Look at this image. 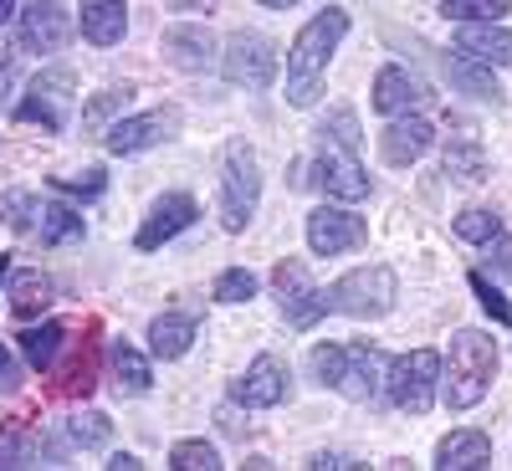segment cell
Wrapping results in <instances>:
<instances>
[{
  "label": "cell",
  "instance_id": "1",
  "mask_svg": "<svg viewBox=\"0 0 512 471\" xmlns=\"http://www.w3.org/2000/svg\"><path fill=\"white\" fill-rule=\"evenodd\" d=\"M349 36V11H318L303 31L292 36L287 47V103L292 108H313L318 93H323V77H328V62L338 52V41Z\"/></svg>",
  "mask_w": 512,
  "mask_h": 471
},
{
  "label": "cell",
  "instance_id": "2",
  "mask_svg": "<svg viewBox=\"0 0 512 471\" xmlns=\"http://www.w3.org/2000/svg\"><path fill=\"white\" fill-rule=\"evenodd\" d=\"M492 379H497V344L482 333V328H461L451 338V359L441 369V395L451 410H472L487 400L492 390Z\"/></svg>",
  "mask_w": 512,
  "mask_h": 471
},
{
  "label": "cell",
  "instance_id": "3",
  "mask_svg": "<svg viewBox=\"0 0 512 471\" xmlns=\"http://www.w3.org/2000/svg\"><path fill=\"white\" fill-rule=\"evenodd\" d=\"M262 205V164H256L251 144H226L221 159V226L226 231H246V221Z\"/></svg>",
  "mask_w": 512,
  "mask_h": 471
},
{
  "label": "cell",
  "instance_id": "4",
  "mask_svg": "<svg viewBox=\"0 0 512 471\" xmlns=\"http://www.w3.org/2000/svg\"><path fill=\"white\" fill-rule=\"evenodd\" d=\"M328 308L333 313H349V318H384L395 308V297H400V282L390 267H354L344 272L328 292Z\"/></svg>",
  "mask_w": 512,
  "mask_h": 471
},
{
  "label": "cell",
  "instance_id": "5",
  "mask_svg": "<svg viewBox=\"0 0 512 471\" xmlns=\"http://www.w3.org/2000/svg\"><path fill=\"white\" fill-rule=\"evenodd\" d=\"M384 384H390V400L405 410V415H425L436 405L441 395V354L436 349H410L390 364V374H384Z\"/></svg>",
  "mask_w": 512,
  "mask_h": 471
},
{
  "label": "cell",
  "instance_id": "6",
  "mask_svg": "<svg viewBox=\"0 0 512 471\" xmlns=\"http://www.w3.org/2000/svg\"><path fill=\"white\" fill-rule=\"evenodd\" d=\"M277 62L282 57L262 31H236L226 41V52H221V72H226V82H236V88H272Z\"/></svg>",
  "mask_w": 512,
  "mask_h": 471
},
{
  "label": "cell",
  "instance_id": "7",
  "mask_svg": "<svg viewBox=\"0 0 512 471\" xmlns=\"http://www.w3.org/2000/svg\"><path fill=\"white\" fill-rule=\"evenodd\" d=\"M72 88H77V77L67 67L36 72L26 98H21V108H16V118L21 123H41L47 134H62V128H67V108H72Z\"/></svg>",
  "mask_w": 512,
  "mask_h": 471
},
{
  "label": "cell",
  "instance_id": "8",
  "mask_svg": "<svg viewBox=\"0 0 512 471\" xmlns=\"http://www.w3.org/2000/svg\"><path fill=\"white\" fill-rule=\"evenodd\" d=\"M175 128H180V113L175 108H159V113H139V118H118L103 128V144L108 154H144L164 139H175Z\"/></svg>",
  "mask_w": 512,
  "mask_h": 471
},
{
  "label": "cell",
  "instance_id": "9",
  "mask_svg": "<svg viewBox=\"0 0 512 471\" xmlns=\"http://www.w3.org/2000/svg\"><path fill=\"white\" fill-rule=\"evenodd\" d=\"M272 287H277V297H282V313H287L292 328H313V323L328 313V297L308 282V267H303V262H277Z\"/></svg>",
  "mask_w": 512,
  "mask_h": 471
},
{
  "label": "cell",
  "instance_id": "10",
  "mask_svg": "<svg viewBox=\"0 0 512 471\" xmlns=\"http://www.w3.org/2000/svg\"><path fill=\"white\" fill-rule=\"evenodd\" d=\"M369 241V226L364 216H354V210L344 205H318L313 216H308V246L318 256H338V251H354Z\"/></svg>",
  "mask_w": 512,
  "mask_h": 471
},
{
  "label": "cell",
  "instance_id": "11",
  "mask_svg": "<svg viewBox=\"0 0 512 471\" xmlns=\"http://www.w3.org/2000/svg\"><path fill=\"white\" fill-rule=\"evenodd\" d=\"M231 400L246 405V410H272L287 400V364L272 359V354H256L246 364V374L231 384Z\"/></svg>",
  "mask_w": 512,
  "mask_h": 471
},
{
  "label": "cell",
  "instance_id": "12",
  "mask_svg": "<svg viewBox=\"0 0 512 471\" xmlns=\"http://www.w3.org/2000/svg\"><path fill=\"white\" fill-rule=\"evenodd\" d=\"M72 36V16H67V0H26L21 11V41L31 52H62Z\"/></svg>",
  "mask_w": 512,
  "mask_h": 471
},
{
  "label": "cell",
  "instance_id": "13",
  "mask_svg": "<svg viewBox=\"0 0 512 471\" xmlns=\"http://www.w3.org/2000/svg\"><path fill=\"white\" fill-rule=\"evenodd\" d=\"M313 180L328 200H364L369 195V175H364V164L354 159V149H323L318 164H313Z\"/></svg>",
  "mask_w": 512,
  "mask_h": 471
},
{
  "label": "cell",
  "instance_id": "14",
  "mask_svg": "<svg viewBox=\"0 0 512 471\" xmlns=\"http://www.w3.org/2000/svg\"><path fill=\"white\" fill-rule=\"evenodd\" d=\"M456 52L482 62V67H512V31L497 21H461Z\"/></svg>",
  "mask_w": 512,
  "mask_h": 471
},
{
  "label": "cell",
  "instance_id": "15",
  "mask_svg": "<svg viewBox=\"0 0 512 471\" xmlns=\"http://www.w3.org/2000/svg\"><path fill=\"white\" fill-rule=\"evenodd\" d=\"M185 226H195V200H190V195H164V200L149 205V216H144L134 246H139V251H154V246H164L169 236H180Z\"/></svg>",
  "mask_w": 512,
  "mask_h": 471
},
{
  "label": "cell",
  "instance_id": "16",
  "mask_svg": "<svg viewBox=\"0 0 512 471\" xmlns=\"http://www.w3.org/2000/svg\"><path fill=\"white\" fill-rule=\"evenodd\" d=\"M431 144H436V128L425 123V118H410V113H400V118L379 134V154H384V164H415Z\"/></svg>",
  "mask_w": 512,
  "mask_h": 471
},
{
  "label": "cell",
  "instance_id": "17",
  "mask_svg": "<svg viewBox=\"0 0 512 471\" xmlns=\"http://www.w3.org/2000/svg\"><path fill=\"white\" fill-rule=\"evenodd\" d=\"M425 98V82L410 72V67H384L379 77H374V108L379 113H390V118H400V113H415Z\"/></svg>",
  "mask_w": 512,
  "mask_h": 471
},
{
  "label": "cell",
  "instance_id": "18",
  "mask_svg": "<svg viewBox=\"0 0 512 471\" xmlns=\"http://www.w3.org/2000/svg\"><path fill=\"white\" fill-rule=\"evenodd\" d=\"M164 52L185 72H205L210 62H216V41H210L205 26H169L164 31Z\"/></svg>",
  "mask_w": 512,
  "mask_h": 471
},
{
  "label": "cell",
  "instance_id": "19",
  "mask_svg": "<svg viewBox=\"0 0 512 471\" xmlns=\"http://www.w3.org/2000/svg\"><path fill=\"white\" fill-rule=\"evenodd\" d=\"M128 31V0H82V36L93 47H118Z\"/></svg>",
  "mask_w": 512,
  "mask_h": 471
},
{
  "label": "cell",
  "instance_id": "20",
  "mask_svg": "<svg viewBox=\"0 0 512 471\" xmlns=\"http://www.w3.org/2000/svg\"><path fill=\"white\" fill-rule=\"evenodd\" d=\"M436 466L441 471H472V466H492V441L482 431H451L436 446Z\"/></svg>",
  "mask_w": 512,
  "mask_h": 471
},
{
  "label": "cell",
  "instance_id": "21",
  "mask_svg": "<svg viewBox=\"0 0 512 471\" xmlns=\"http://www.w3.org/2000/svg\"><path fill=\"white\" fill-rule=\"evenodd\" d=\"M379 379H384V369H379V354L369 349V344H354L349 349V364H344V384H338V395H349V400H374L379 395Z\"/></svg>",
  "mask_w": 512,
  "mask_h": 471
},
{
  "label": "cell",
  "instance_id": "22",
  "mask_svg": "<svg viewBox=\"0 0 512 471\" xmlns=\"http://www.w3.org/2000/svg\"><path fill=\"white\" fill-rule=\"evenodd\" d=\"M190 344H195V318L164 313V318L149 323V349H154V359H185Z\"/></svg>",
  "mask_w": 512,
  "mask_h": 471
},
{
  "label": "cell",
  "instance_id": "23",
  "mask_svg": "<svg viewBox=\"0 0 512 471\" xmlns=\"http://www.w3.org/2000/svg\"><path fill=\"white\" fill-rule=\"evenodd\" d=\"M108 369H113V390L118 395H144L149 384H154V369H149V359L139 354V349H128L123 338L108 349Z\"/></svg>",
  "mask_w": 512,
  "mask_h": 471
},
{
  "label": "cell",
  "instance_id": "24",
  "mask_svg": "<svg viewBox=\"0 0 512 471\" xmlns=\"http://www.w3.org/2000/svg\"><path fill=\"white\" fill-rule=\"evenodd\" d=\"M62 349H67V328L52 323V318L21 333V354H26L31 369H57V354H62Z\"/></svg>",
  "mask_w": 512,
  "mask_h": 471
},
{
  "label": "cell",
  "instance_id": "25",
  "mask_svg": "<svg viewBox=\"0 0 512 471\" xmlns=\"http://www.w3.org/2000/svg\"><path fill=\"white\" fill-rule=\"evenodd\" d=\"M41 246H67V241H82V216L72 205H36V226Z\"/></svg>",
  "mask_w": 512,
  "mask_h": 471
},
{
  "label": "cell",
  "instance_id": "26",
  "mask_svg": "<svg viewBox=\"0 0 512 471\" xmlns=\"http://www.w3.org/2000/svg\"><path fill=\"white\" fill-rule=\"evenodd\" d=\"M11 308H16V318L47 313V308H52V277H41V272H16V277H11Z\"/></svg>",
  "mask_w": 512,
  "mask_h": 471
},
{
  "label": "cell",
  "instance_id": "27",
  "mask_svg": "<svg viewBox=\"0 0 512 471\" xmlns=\"http://www.w3.org/2000/svg\"><path fill=\"white\" fill-rule=\"evenodd\" d=\"M21 466H41V436L31 425L0 431V471H21Z\"/></svg>",
  "mask_w": 512,
  "mask_h": 471
},
{
  "label": "cell",
  "instance_id": "28",
  "mask_svg": "<svg viewBox=\"0 0 512 471\" xmlns=\"http://www.w3.org/2000/svg\"><path fill=\"white\" fill-rule=\"evenodd\" d=\"M93 384H98V344H93V338H82V354L72 359V369H62L57 395H88Z\"/></svg>",
  "mask_w": 512,
  "mask_h": 471
},
{
  "label": "cell",
  "instance_id": "29",
  "mask_svg": "<svg viewBox=\"0 0 512 471\" xmlns=\"http://www.w3.org/2000/svg\"><path fill=\"white\" fill-rule=\"evenodd\" d=\"M512 11V0H441L446 21H502Z\"/></svg>",
  "mask_w": 512,
  "mask_h": 471
},
{
  "label": "cell",
  "instance_id": "30",
  "mask_svg": "<svg viewBox=\"0 0 512 471\" xmlns=\"http://www.w3.org/2000/svg\"><path fill=\"white\" fill-rule=\"evenodd\" d=\"M169 466H175V471H221V456H216L210 441H175Z\"/></svg>",
  "mask_w": 512,
  "mask_h": 471
},
{
  "label": "cell",
  "instance_id": "31",
  "mask_svg": "<svg viewBox=\"0 0 512 471\" xmlns=\"http://www.w3.org/2000/svg\"><path fill=\"white\" fill-rule=\"evenodd\" d=\"M482 169H487V159H482V149H477L472 139H456V144L446 149V175H456V180H482Z\"/></svg>",
  "mask_w": 512,
  "mask_h": 471
},
{
  "label": "cell",
  "instance_id": "32",
  "mask_svg": "<svg viewBox=\"0 0 512 471\" xmlns=\"http://www.w3.org/2000/svg\"><path fill=\"white\" fill-rule=\"evenodd\" d=\"M344 364H349V349H344V344H318V349H313V379L328 384V390H338V384H344Z\"/></svg>",
  "mask_w": 512,
  "mask_h": 471
},
{
  "label": "cell",
  "instance_id": "33",
  "mask_svg": "<svg viewBox=\"0 0 512 471\" xmlns=\"http://www.w3.org/2000/svg\"><path fill=\"white\" fill-rule=\"evenodd\" d=\"M67 436H72V446H103V441L113 436V425H108V415H98V410H82V415L67 420Z\"/></svg>",
  "mask_w": 512,
  "mask_h": 471
},
{
  "label": "cell",
  "instance_id": "34",
  "mask_svg": "<svg viewBox=\"0 0 512 471\" xmlns=\"http://www.w3.org/2000/svg\"><path fill=\"white\" fill-rule=\"evenodd\" d=\"M446 77H451V82H461V88L472 93V98H492V103L502 98V88H497V82H492L487 72L466 67V62H456V57H446Z\"/></svg>",
  "mask_w": 512,
  "mask_h": 471
},
{
  "label": "cell",
  "instance_id": "35",
  "mask_svg": "<svg viewBox=\"0 0 512 471\" xmlns=\"http://www.w3.org/2000/svg\"><path fill=\"white\" fill-rule=\"evenodd\" d=\"M0 221H6L11 231H31L36 226V195L6 190V195H0Z\"/></svg>",
  "mask_w": 512,
  "mask_h": 471
},
{
  "label": "cell",
  "instance_id": "36",
  "mask_svg": "<svg viewBox=\"0 0 512 471\" xmlns=\"http://www.w3.org/2000/svg\"><path fill=\"white\" fill-rule=\"evenodd\" d=\"M128 98H134L128 88H103L88 108H82V123H88V128H108V118H113L118 108H128Z\"/></svg>",
  "mask_w": 512,
  "mask_h": 471
},
{
  "label": "cell",
  "instance_id": "37",
  "mask_svg": "<svg viewBox=\"0 0 512 471\" xmlns=\"http://www.w3.org/2000/svg\"><path fill=\"white\" fill-rule=\"evenodd\" d=\"M497 231H502L497 210H466V216H456V236L461 241H492Z\"/></svg>",
  "mask_w": 512,
  "mask_h": 471
},
{
  "label": "cell",
  "instance_id": "38",
  "mask_svg": "<svg viewBox=\"0 0 512 471\" xmlns=\"http://www.w3.org/2000/svg\"><path fill=\"white\" fill-rule=\"evenodd\" d=\"M256 297V277L246 267H231L216 277V303H251Z\"/></svg>",
  "mask_w": 512,
  "mask_h": 471
},
{
  "label": "cell",
  "instance_id": "39",
  "mask_svg": "<svg viewBox=\"0 0 512 471\" xmlns=\"http://www.w3.org/2000/svg\"><path fill=\"white\" fill-rule=\"evenodd\" d=\"M52 185H57L62 195H82V200H98L108 180H103V169H82V175H57Z\"/></svg>",
  "mask_w": 512,
  "mask_h": 471
},
{
  "label": "cell",
  "instance_id": "40",
  "mask_svg": "<svg viewBox=\"0 0 512 471\" xmlns=\"http://www.w3.org/2000/svg\"><path fill=\"white\" fill-rule=\"evenodd\" d=\"M472 292L482 297V308H487V313H492L502 328H512V303H507V297H502V292H497V287H492L482 272H472Z\"/></svg>",
  "mask_w": 512,
  "mask_h": 471
},
{
  "label": "cell",
  "instance_id": "41",
  "mask_svg": "<svg viewBox=\"0 0 512 471\" xmlns=\"http://www.w3.org/2000/svg\"><path fill=\"white\" fill-rule=\"evenodd\" d=\"M16 390H21V364L6 344H0V395H16Z\"/></svg>",
  "mask_w": 512,
  "mask_h": 471
},
{
  "label": "cell",
  "instance_id": "42",
  "mask_svg": "<svg viewBox=\"0 0 512 471\" xmlns=\"http://www.w3.org/2000/svg\"><path fill=\"white\" fill-rule=\"evenodd\" d=\"M333 139L344 144V149H359V123H354L349 108H338V113H333Z\"/></svg>",
  "mask_w": 512,
  "mask_h": 471
},
{
  "label": "cell",
  "instance_id": "43",
  "mask_svg": "<svg viewBox=\"0 0 512 471\" xmlns=\"http://www.w3.org/2000/svg\"><path fill=\"white\" fill-rule=\"evenodd\" d=\"M487 256H492V272H497V277H507V272H512V241H507L502 231L487 241Z\"/></svg>",
  "mask_w": 512,
  "mask_h": 471
},
{
  "label": "cell",
  "instance_id": "44",
  "mask_svg": "<svg viewBox=\"0 0 512 471\" xmlns=\"http://www.w3.org/2000/svg\"><path fill=\"white\" fill-rule=\"evenodd\" d=\"M139 466H144V461H139V456H128V451H118V456L108 461V471H139Z\"/></svg>",
  "mask_w": 512,
  "mask_h": 471
},
{
  "label": "cell",
  "instance_id": "45",
  "mask_svg": "<svg viewBox=\"0 0 512 471\" xmlns=\"http://www.w3.org/2000/svg\"><path fill=\"white\" fill-rule=\"evenodd\" d=\"M308 466H318V471H323V466H354V461H349V456H313Z\"/></svg>",
  "mask_w": 512,
  "mask_h": 471
},
{
  "label": "cell",
  "instance_id": "46",
  "mask_svg": "<svg viewBox=\"0 0 512 471\" xmlns=\"http://www.w3.org/2000/svg\"><path fill=\"white\" fill-rule=\"evenodd\" d=\"M169 6H175V11H205L210 0H169Z\"/></svg>",
  "mask_w": 512,
  "mask_h": 471
},
{
  "label": "cell",
  "instance_id": "47",
  "mask_svg": "<svg viewBox=\"0 0 512 471\" xmlns=\"http://www.w3.org/2000/svg\"><path fill=\"white\" fill-rule=\"evenodd\" d=\"M11 16H16V0H0V26H6Z\"/></svg>",
  "mask_w": 512,
  "mask_h": 471
},
{
  "label": "cell",
  "instance_id": "48",
  "mask_svg": "<svg viewBox=\"0 0 512 471\" xmlns=\"http://www.w3.org/2000/svg\"><path fill=\"white\" fill-rule=\"evenodd\" d=\"M262 6H272V11H287V6H297V0H262Z\"/></svg>",
  "mask_w": 512,
  "mask_h": 471
},
{
  "label": "cell",
  "instance_id": "49",
  "mask_svg": "<svg viewBox=\"0 0 512 471\" xmlns=\"http://www.w3.org/2000/svg\"><path fill=\"white\" fill-rule=\"evenodd\" d=\"M11 277V262H6V256H0V282H6Z\"/></svg>",
  "mask_w": 512,
  "mask_h": 471
}]
</instances>
